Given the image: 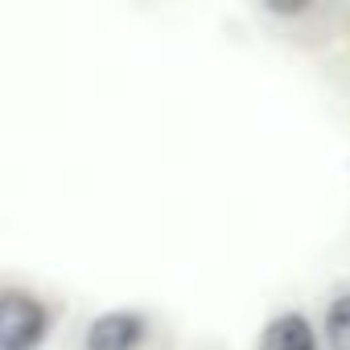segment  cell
I'll list each match as a JSON object with an SVG mask.
<instances>
[{
	"label": "cell",
	"mask_w": 350,
	"mask_h": 350,
	"mask_svg": "<svg viewBox=\"0 0 350 350\" xmlns=\"http://www.w3.org/2000/svg\"><path fill=\"white\" fill-rule=\"evenodd\" d=\"M50 329V313L33 293H0V350H33Z\"/></svg>",
	"instance_id": "obj_1"
},
{
	"label": "cell",
	"mask_w": 350,
	"mask_h": 350,
	"mask_svg": "<svg viewBox=\"0 0 350 350\" xmlns=\"http://www.w3.org/2000/svg\"><path fill=\"white\" fill-rule=\"evenodd\" d=\"M148 334L140 313H103L87 329V350H136Z\"/></svg>",
	"instance_id": "obj_2"
},
{
	"label": "cell",
	"mask_w": 350,
	"mask_h": 350,
	"mask_svg": "<svg viewBox=\"0 0 350 350\" xmlns=\"http://www.w3.org/2000/svg\"><path fill=\"white\" fill-rule=\"evenodd\" d=\"M260 350H317V334L305 313H280L264 325Z\"/></svg>",
	"instance_id": "obj_3"
},
{
	"label": "cell",
	"mask_w": 350,
	"mask_h": 350,
	"mask_svg": "<svg viewBox=\"0 0 350 350\" xmlns=\"http://www.w3.org/2000/svg\"><path fill=\"white\" fill-rule=\"evenodd\" d=\"M325 338L334 350H350V293H342L325 309Z\"/></svg>",
	"instance_id": "obj_4"
}]
</instances>
